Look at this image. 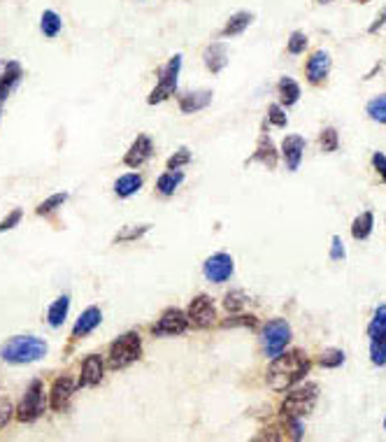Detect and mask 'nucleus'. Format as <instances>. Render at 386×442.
<instances>
[{
	"instance_id": "obj_1",
	"label": "nucleus",
	"mask_w": 386,
	"mask_h": 442,
	"mask_svg": "<svg viewBox=\"0 0 386 442\" xmlns=\"http://www.w3.org/2000/svg\"><path fill=\"white\" fill-rule=\"evenodd\" d=\"M307 373H310V361L301 349L279 354L275 356L273 366L268 368V386L273 391H286V389L301 382Z\"/></svg>"
},
{
	"instance_id": "obj_2",
	"label": "nucleus",
	"mask_w": 386,
	"mask_h": 442,
	"mask_svg": "<svg viewBox=\"0 0 386 442\" xmlns=\"http://www.w3.org/2000/svg\"><path fill=\"white\" fill-rule=\"evenodd\" d=\"M47 354V342L33 335H16L0 347V359L7 364H33Z\"/></svg>"
},
{
	"instance_id": "obj_3",
	"label": "nucleus",
	"mask_w": 386,
	"mask_h": 442,
	"mask_svg": "<svg viewBox=\"0 0 386 442\" xmlns=\"http://www.w3.org/2000/svg\"><path fill=\"white\" fill-rule=\"evenodd\" d=\"M317 398H319V386L317 384L298 386V389H293V391L286 394L284 403H282V414L286 419H303L314 410Z\"/></svg>"
},
{
	"instance_id": "obj_4",
	"label": "nucleus",
	"mask_w": 386,
	"mask_h": 442,
	"mask_svg": "<svg viewBox=\"0 0 386 442\" xmlns=\"http://www.w3.org/2000/svg\"><path fill=\"white\" fill-rule=\"evenodd\" d=\"M140 354H142V340H140L137 333H124L121 338H117L112 342L110 347V366L114 370L119 368H126L130 364H135L140 359Z\"/></svg>"
},
{
	"instance_id": "obj_5",
	"label": "nucleus",
	"mask_w": 386,
	"mask_h": 442,
	"mask_svg": "<svg viewBox=\"0 0 386 442\" xmlns=\"http://www.w3.org/2000/svg\"><path fill=\"white\" fill-rule=\"evenodd\" d=\"M45 386H42L40 379L31 382V386L26 389V394L21 398L19 408H16V419L19 421H35L45 412Z\"/></svg>"
},
{
	"instance_id": "obj_6",
	"label": "nucleus",
	"mask_w": 386,
	"mask_h": 442,
	"mask_svg": "<svg viewBox=\"0 0 386 442\" xmlns=\"http://www.w3.org/2000/svg\"><path fill=\"white\" fill-rule=\"evenodd\" d=\"M179 68H182V56H172L168 61V66H165L161 70V79L159 84H156V88L152 93H149L147 103L149 105H156V103H163L165 98H170V96L174 93V88H177V77H179Z\"/></svg>"
},
{
	"instance_id": "obj_7",
	"label": "nucleus",
	"mask_w": 386,
	"mask_h": 442,
	"mask_svg": "<svg viewBox=\"0 0 386 442\" xmlns=\"http://www.w3.org/2000/svg\"><path fill=\"white\" fill-rule=\"evenodd\" d=\"M288 340H291V326H288L284 319H275L270 322L266 329H263V349H266L268 356H279Z\"/></svg>"
},
{
	"instance_id": "obj_8",
	"label": "nucleus",
	"mask_w": 386,
	"mask_h": 442,
	"mask_svg": "<svg viewBox=\"0 0 386 442\" xmlns=\"http://www.w3.org/2000/svg\"><path fill=\"white\" fill-rule=\"evenodd\" d=\"M189 322L196 326V329H209L217 319V309L212 305V300L207 296H196L189 305Z\"/></svg>"
},
{
	"instance_id": "obj_9",
	"label": "nucleus",
	"mask_w": 386,
	"mask_h": 442,
	"mask_svg": "<svg viewBox=\"0 0 386 442\" xmlns=\"http://www.w3.org/2000/svg\"><path fill=\"white\" fill-rule=\"evenodd\" d=\"M189 326V317L182 312V309L172 307V309H165L161 314V319L152 326V333L154 335H179L187 331Z\"/></svg>"
},
{
	"instance_id": "obj_10",
	"label": "nucleus",
	"mask_w": 386,
	"mask_h": 442,
	"mask_svg": "<svg viewBox=\"0 0 386 442\" xmlns=\"http://www.w3.org/2000/svg\"><path fill=\"white\" fill-rule=\"evenodd\" d=\"M203 270L209 282H217L219 284V282H226L233 275V259L228 254H214L205 261Z\"/></svg>"
},
{
	"instance_id": "obj_11",
	"label": "nucleus",
	"mask_w": 386,
	"mask_h": 442,
	"mask_svg": "<svg viewBox=\"0 0 386 442\" xmlns=\"http://www.w3.org/2000/svg\"><path fill=\"white\" fill-rule=\"evenodd\" d=\"M152 152H154V145H152V140H149V135H137V140L130 145V149L124 156V163L130 168H140L149 156H152Z\"/></svg>"
},
{
	"instance_id": "obj_12",
	"label": "nucleus",
	"mask_w": 386,
	"mask_h": 442,
	"mask_svg": "<svg viewBox=\"0 0 386 442\" xmlns=\"http://www.w3.org/2000/svg\"><path fill=\"white\" fill-rule=\"evenodd\" d=\"M330 73V56L328 51H314L312 58L307 61V79L312 84H321Z\"/></svg>"
},
{
	"instance_id": "obj_13",
	"label": "nucleus",
	"mask_w": 386,
	"mask_h": 442,
	"mask_svg": "<svg viewBox=\"0 0 386 442\" xmlns=\"http://www.w3.org/2000/svg\"><path fill=\"white\" fill-rule=\"evenodd\" d=\"M73 391H75L73 379H70L68 375L58 377L54 386H51V408H54L56 412H63L68 408L70 398H73Z\"/></svg>"
},
{
	"instance_id": "obj_14",
	"label": "nucleus",
	"mask_w": 386,
	"mask_h": 442,
	"mask_svg": "<svg viewBox=\"0 0 386 442\" xmlns=\"http://www.w3.org/2000/svg\"><path fill=\"white\" fill-rule=\"evenodd\" d=\"M103 359L98 354H91V356L84 359L82 364V375H80V382L77 386H95L103 379Z\"/></svg>"
},
{
	"instance_id": "obj_15",
	"label": "nucleus",
	"mask_w": 386,
	"mask_h": 442,
	"mask_svg": "<svg viewBox=\"0 0 386 442\" xmlns=\"http://www.w3.org/2000/svg\"><path fill=\"white\" fill-rule=\"evenodd\" d=\"M303 152H305V140L301 135L284 138L282 154H284V161H286L288 170H298V165H301V158H303Z\"/></svg>"
},
{
	"instance_id": "obj_16",
	"label": "nucleus",
	"mask_w": 386,
	"mask_h": 442,
	"mask_svg": "<svg viewBox=\"0 0 386 442\" xmlns=\"http://www.w3.org/2000/svg\"><path fill=\"white\" fill-rule=\"evenodd\" d=\"M209 103H212V91H193V93L179 96V110L184 114H193L198 110H205Z\"/></svg>"
},
{
	"instance_id": "obj_17",
	"label": "nucleus",
	"mask_w": 386,
	"mask_h": 442,
	"mask_svg": "<svg viewBox=\"0 0 386 442\" xmlns=\"http://www.w3.org/2000/svg\"><path fill=\"white\" fill-rule=\"evenodd\" d=\"M103 322V312L98 307H89V309H84L82 317L77 319L75 324V329H73V335L75 338H82V335H89L95 326H98Z\"/></svg>"
},
{
	"instance_id": "obj_18",
	"label": "nucleus",
	"mask_w": 386,
	"mask_h": 442,
	"mask_svg": "<svg viewBox=\"0 0 386 442\" xmlns=\"http://www.w3.org/2000/svg\"><path fill=\"white\" fill-rule=\"evenodd\" d=\"M19 79H21V66L16 63V61H12V63L5 66L3 75H0V103L10 96L12 88L19 84Z\"/></svg>"
},
{
	"instance_id": "obj_19",
	"label": "nucleus",
	"mask_w": 386,
	"mask_h": 442,
	"mask_svg": "<svg viewBox=\"0 0 386 442\" xmlns=\"http://www.w3.org/2000/svg\"><path fill=\"white\" fill-rule=\"evenodd\" d=\"M228 63V54H226V47L224 44H212V47H207L205 51V66L212 70V73H221Z\"/></svg>"
},
{
	"instance_id": "obj_20",
	"label": "nucleus",
	"mask_w": 386,
	"mask_h": 442,
	"mask_svg": "<svg viewBox=\"0 0 386 442\" xmlns=\"http://www.w3.org/2000/svg\"><path fill=\"white\" fill-rule=\"evenodd\" d=\"M140 187H142V177L140 175H124V177H119V180L114 182V193H117L119 198H128V196H133Z\"/></svg>"
},
{
	"instance_id": "obj_21",
	"label": "nucleus",
	"mask_w": 386,
	"mask_h": 442,
	"mask_svg": "<svg viewBox=\"0 0 386 442\" xmlns=\"http://www.w3.org/2000/svg\"><path fill=\"white\" fill-rule=\"evenodd\" d=\"M68 309H70V298H68V296L56 298L54 303H51L49 312H47V322H49L51 326H54V329H58V326L66 322Z\"/></svg>"
},
{
	"instance_id": "obj_22",
	"label": "nucleus",
	"mask_w": 386,
	"mask_h": 442,
	"mask_svg": "<svg viewBox=\"0 0 386 442\" xmlns=\"http://www.w3.org/2000/svg\"><path fill=\"white\" fill-rule=\"evenodd\" d=\"M251 161H261L263 165L275 168V165H277V154H275V145H273V140L263 135V138H261V143H259L256 154H254Z\"/></svg>"
},
{
	"instance_id": "obj_23",
	"label": "nucleus",
	"mask_w": 386,
	"mask_h": 442,
	"mask_svg": "<svg viewBox=\"0 0 386 442\" xmlns=\"http://www.w3.org/2000/svg\"><path fill=\"white\" fill-rule=\"evenodd\" d=\"M251 19H254V16H251L249 12H238V14H233L231 19H228V24L224 26L221 35H224V38H228V35H240V33L251 24Z\"/></svg>"
},
{
	"instance_id": "obj_24",
	"label": "nucleus",
	"mask_w": 386,
	"mask_h": 442,
	"mask_svg": "<svg viewBox=\"0 0 386 442\" xmlns=\"http://www.w3.org/2000/svg\"><path fill=\"white\" fill-rule=\"evenodd\" d=\"M184 180V175L179 170H168V173H163L159 177V182H156V189H159L163 196H170V193H174V189L179 187Z\"/></svg>"
},
{
	"instance_id": "obj_25",
	"label": "nucleus",
	"mask_w": 386,
	"mask_h": 442,
	"mask_svg": "<svg viewBox=\"0 0 386 442\" xmlns=\"http://www.w3.org/2000/svg\"><path fill=\"white\" fill-rule=\"evenodd\" d=\"M372 224H375L372 212H363L361 217H356V219H354V224H352V235L356 237V240H365V237L372 233Z\"/></svg>"
},
{
	"instance_id": "obj_26",
	"label": "nucleus",
	"mask_w": 386,
	"mask_h": 442,
	"mask_svg": "<svg viewBox=\"0 0 386 442\" xmlns=\"http://www.w3.org/2000/svg\"><path fill=\"white\" fill-rule=\"evenodd\" d=\"M279 98H282L284 105H293L301 98V86H298L291 77H284L282 82H279Z\"/></svg>"
},
{
	"instance_id": "obj_27",
	"label": "nucleus",
	"mask_w": 386,
	"mask_h": 442,
	"mask_svg": "<svg viewBox=\"0 0 386 442\" xmlns=\"http://www.w3.org/2000/svg\"><path fill=\"white\" fill-rule=\"evenodd\" d=\"M61 26H63V21H61V16L56 12L47 10L45 14H42L40 19V31L47 35V38H56V35L61 33Z\"/></svg>"
},
{
	"instance_id": "obj_28",
	"label": "nucleus",
	"mask_w": 386,
	"mask_h": 442,
	"mask_svg": "<svg viewBox=\"0 0 386 442\" xmlns=\"http://www.w3.org/2000/svg\"><path fill=\"white\" fill-rule=\"evenodd\" d=\"M384 333H386V305L377 307L372 322H370V326H367V335H370V338H380V335H384Z\"/></svg>"
},
{
	"instance_id": "obj_29",
	"label": "nucleus",
	"mask_w": 386,
	"mask_h": 442,
	"mask_svg": "<svg viewBox=\"0 0 386 442\" xmlns=\"http://www.w3.org/2000/svg\"><path fill=\"white\" fill-rule=\"evenodd\" d=\"M370 356H372L375 366H386V333L380 335V338H372Z\"/></svg>"
},
{
	"instance_id": "obj_30",
	"label": "nucleus",
	"mask_w": 386,
	"mask_h": 442,
	"mask_svg": "<svg viewBox=\"0 0 386 442\" xmlns=\"http://www.w3.org/2000/svg\"><path fill=\"white\" fill-rule=\"evenodd\" d=\"M367 114H370V119L380 121V123H386V93L377 96L375 101L367 103Z\"/></svg>"
},
{
	"instance_id": "obj_31",
	"label": "nucleus",
	"mask_w": 386,
	"mask_h": 442,
	"mask_svg": "<svg viewBox=\"0 0 386 442\" xmlns=\"http://www.w3.org/2000/svg\"><path fill=\"white\" fill-rule=\"evenodd\" d=\"M66 200H68V193H54V196H49L45 202H40L38 215H51V212H56Z\"/></svg>"
},
{
	"instance_id": "obj_32",
	"label": "nucleus",
	"mask_w": 386,
	"mask_h": 442,
	"mask_svg": "<svg viewBox=\"0 0 386 442\" xmlns=\"http://www.w3.org/2000/svg\"><path fill=\"white\" fill-rule=\"evenodd\" d=\"M345 364V351L342 349H328V351H323V356H321V366L323 368H338Z\"/></svg>"
},
{
	"instance_id": "obj_33",
	"label": "nucleus",
	"mask_w": 386,
	"mask_h": 442,
	"mask_svg": "<svg viewBox=\"0 0 386 442\" xmlns=\"http://www.w3.org/2000/svg\"><path fill=\"white\" fill-rule=\"evenodd\" d=\"M338 133L335 128H326L321 133V147H323V152H335L338 149Z\"/></svg>"
},
{
	"instance_id": "obj_34",
	"label": "nucleus",
	"mask_w": 386,
	"mask_h": 442,
	"mask_svg": "<svg viewBox=\"0 0 386 442\" xmlns=\"http://www.w3.org/2000/svg\"><path fill=\"white\" fill-rule=\"evenodd\" d=\"M305 47H307L305 33H301V31L291 33V40H288V51H291V54H303Z\"/></svg>"
},
{
	"instance_id": "obj_35",
	"label": "nucleus",
	"mask_w": 386,
	"mask_h": 442,
	"mask_svg": "<svg viewBox=\"0 0 386 442\" xmlns=\"http://www.w3.org/2000/svg\"><path fill=\"white\" fill-rule=\"evenodd\" d=\"M189 161H191L189 149H179L177 154L168 158V170H179V168H182V165H187Z\"/></svg>"
},
{
	"instance_id": "obj_36",
	"label": "nucleus",
	"mask_w": 386,
	"mask_h": 442,
	"mask_svg": "<svg viewBox=\"0 0 386 442\" xmlns=\"http://www.w3.org/2000/svg\"><path fill=\"white\" fill-rule=\"evenodd\" d=\"M270 114H268V119H270V123H275V126H286V114H284V110L279 108V105H270V110H268Z\"/></svg>"
},
{
	"instance_id": "obj_37",
	"label": "nucleus",
	"mask_w": 386,
	"mask_h": 442,
	"mask_svg": "<svg viewBox=\"0 0 386 442\" xmlns=\"http://www.w3.org/2000/svg\"><path fill=\"white\" fill-rule=\"evenodd\" d=\"M147 231H149V226L130 228V231H124V233H119V235H117V242H130V240H137V237H142Z\"/></svg>"
},
{
	"instance_id": "obj_38",
	"label": "nucleus",
	"mask_w": 386,
	"mask_h": 442,
	"mask_svg": "<svg viewBox=\"0 0 386 442\" xmlns=\"http://www.w3.org/2000/svg\"><path fill=\"white\" fill-rule=\"evenodd\" d=\"M244 305V294L242 291H233V294L226 296V307L231 309V312H238V309H242Z\"/></svg>"
},
{
	"instance_id": "obj_39",
	"label": "nucleus",
	"mask_w": 386,
	"mask_h": 442,
	"mask_svg": "<svg viewBox=\"0 0 386 442\" xmlns=\"http://www.w3.org/2000/svg\"><path fill=\"white\" fill-rule=\"evenodd\" d=\"M21 217H24V212H21V210H14L10 217H5L3 221H0V233H3V231H10V228H14V226L21 221Z\"/></svg>"
},
{
	"instance_id": "obj_40",
	"label": "nucleus",
	"mask_w": 386,
	"mask_h": 442,
	"mask_svg": "<svg viewBox=\"0 0 386 442\" xmlns=\"http://www.w3.org/2000/svg\"><path fill=\"white\" fill-rule=\"evenodd\" d=\"M10 417H12V405H10V401H0V428H3L7 421H10Z\"/></svg>"
},
{
	"instance_id": "obj_41",
	"label": "nucleus",
	"mask_w": 386,
	"mask_h": 442,
	"mask_svg": "<svg viewBox=\"0 0 386 442\" xmlns=\"http://www.w3.org/2000/svg\"><path fill=\"white\" fill-rule=\"evenodd\" d=\"M330 259L333 261H340V259H345V247H342V240L335 235L333 237V250H330Z\"/></svg>"
},
{
	"instance_id": "obj_42",
	"label": "nucleus",
	"mask_w": 386,
	"mask_h": 442,
	"mask_svg": "<svg viewBox=\"0 0 386 442\" xmlns=\"http://www.w3.org/2000/svg\"><path fill=\"white\" fill-rule=\"evenodd\" d=\"M372 165L377 168V170H380V175L386 180V156L384 154H375L372 156Z\"/></svg>"
},
{
	"instance_id": "obj_43",
	"label": "nucleus",
	"mask_w": 386,
	"mask_h": 442,
	"mask_svg": "<svg viewBox=\"0 0 386 442\" xmlns=\"http://www.w3.org/2000/svg\"><path fill=\"white\" fill-rule=\"evenodd\" d=\"M238 324H244V326H256V319H254V317H235L233 322H226L224 326H238Z\"/></svg>"
},
{
	"instance_id": "obj_44",
	"label": "nucleus",
	"mask_w": 386,
	"mask_h": 442,
	"mask_svg": "<svg viewBox=\"0 0 386 442\" xmlns=\"http://www.w3.org/2000/svg\"><path fill=\"white\" fill-rule=\"evenodd\" d=\"M384 19H386V10L382 12V16H377V24H372V26H370V31L375 33V31H377V29H380V26L384 24Z\"/></svg>"
},
{
	"instance_id": "obj_45",
	"label": "nucleus",
	"mask_w": 386,
	"mask_h": 442,
	"mask_svg": "<svg viewBox=\"0 0 386 442\" xmlns=\"http://www.w3.org/2000/svg\"><path fill=\"white\" fill-rule=\"evenodd\" d=\"M321 3H328V0H321Z\"/></svg>"
},
{
	"instance_id": "obj_46",
	"label": "nucleus",
	"mask_w": 386,
	"mask_h": 442,
	"mask_svg": "<svg viewBox=\"0 0 386 442\" xmlns=\"http://www.w3.org/2000/svg\"><path fill=\"white\" fill-rule=\"evenodd\" d=\"M384 428H386V419H384Z\"/></svg>"
}]
</instances>
